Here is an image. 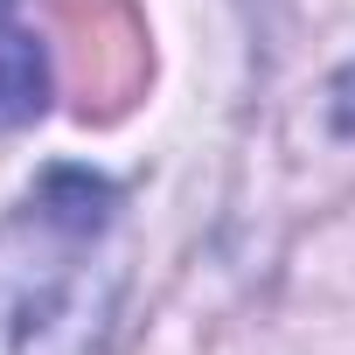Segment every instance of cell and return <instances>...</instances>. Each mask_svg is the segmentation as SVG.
I'll return each instance as SVG.
<instances>
[{"mask_svg": "<svg viewBox=\"0 0 355 355\" xmlns=\"http://www.w3.org/2000/svg\"><path fill=\"white\" fill-rule=\"evenodd\" d=\"M63 56H70V91L84 119H119L139 84H146V21L132 0H49Z\"/></svg>", "mask_w": 355, "mask_h": 355, "instance_id": "6da1fadb", "label": "cell"}, {"mask_svg": "<svg viewBox=\"0 0 355 355\" xmlns=\"http://www.w3.org/2000/svg\"><path fill=\"white\" fill-rule=\"evenodd\" d=\"M42 105H49V49L15 0H0V132L42 119Z\"/></svg>", "mask_w": 355, "mask_h": 355, "instance_id": "7a4b0ae2", "label": "cell"}]
</instances>
